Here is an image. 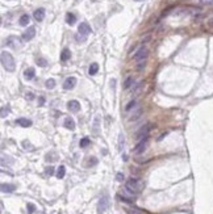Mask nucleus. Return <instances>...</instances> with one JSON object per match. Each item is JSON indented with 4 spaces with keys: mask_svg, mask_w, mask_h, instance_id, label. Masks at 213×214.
I'll list each match as a JSON object with an SVG mask.
<instances>
[{
    "mask_svg": "<svg viewBox=\"0 0 213 214\" xmlns=\"http://www.w3.org/2000/svg\"><path fill=\"white\" fill-rule=\"evenodd\" d=\"M99 120H100V117L97 116L95 118V123H93V131H95V134L99 133V130H97V127H99Z\"/></svg>",
    "mask_w": 213,
    "mask_h": 214,
    "instance_id": "nucleus-28",
    "label": "nucleus"
},
{
    "mask_svg": "<svg viewBox=\"0 0 213 214\" xmlns=\"http://www.w3.org/2000/svg\"><path fill=\"white\" fill-rule=\"evenodd\" d=\"M1 65H3L4 70L9 72L15 71V68H16V63H15L13 57L7 51H1Z\"/></svg>",
    "mask_w": 213,
    "mask_h": 214,
    "instance_id": "nucleus-2",
    "label": "nucleus"
},
{
    "mask_svg": "<svg viewBox=\"0 0 213 214\" xmlns=\"http://www.w3.org/2000/svg\"><path fill=\"white\" fill-rule=\"evenodd\" d=\"M136 1H144V0H136Z\"/></svg>",
    "mask_w": 213,
    "mask_h": 214,
    "instance_id": "nucleus-40",
    "label": "nucleus"
},
{
    "mask_svg": "<svg viewBox=\"0 0 213 214\" xmlns=\"http://www.w3.org/2000/svg\"><path fill=\"white\" fill-rule=\"evenodd\" d=\"M70 57H71V51H70L69 49H63L62 53H61V59H62L63 62H66L70 59Z\"/></svg>",
    "mask_w": 213,
    "mask_h": 214,
    "instance_id": "nucleus-18",
    "label": "nucleus"
},
{
    "mask_svg": "<svg viewBox=\"0 0 213 214\" xmlns=\"http://www.w3.org/2000/svg\"><path fill=\"white\" fill-rule=\"evenodd\" d=\"M150 129H151V125H150V123H146L145 126H142L141 129L137 131L136 138H137L138 141H141L142 138H145V137H149V131H150Z\"/></svg>",
    "mask_w": 213,
    "mask_h": 214,
    "instance_id": "nucleus-6",
    "label": "nucleus"
},
{
    "mask_svg": "<svg viewBox=\"0 0 213 214\" xmlns=\"http://www.w3.org/2000/svg\"><path fill=\"white\" fill-rule=\"evenodd\" d=\"M116 179H117L118 181H122V180H124V173H122V172H118L117 176H116Z\"/></svg>",
    "mask_w": 213,
    "mask_h": 214,
    "instance_id": "nucleus-33",
    "label": "nucleus"
},
{
    "mask_svg": "<svg viewBox=\"0 0 213 214\" xmlns=\"http://www.w3.org/2000/svg\"><path fill=\"white\" fill-rule=\"evenodd\" d=\"M65 127L66 129H70V130L75 129V122H74V120L70 118V117H67V118L65 120Z\"/></svg>",
    "mask_w": 213,
    "mask_h": 214,
    "instance_id": "nucleus-17",
    "label": "nucleus"
},
{
    "mask_svg": "<svg viewBox=\"0 0 213 214\" xmlns=\"http://www.w3.org/2000/svg\"><path fill=\"white\" fill-rule=\"evenodd\" d=\"M36 63L38 66H41V67H45V66H47V61H46V59H43V58H38L36 61Z\"/></svg>",
    "mask_w": 213,
    "mask_h": 214,
    "instance_id": "nucleus-25",
    "label": "nucleus"
},
{
    "mask_svg": "<svg viewBox=\"0 0 213 214\" xmlns=\"http://www.w3.org/2000/svg\"><path fill=\"white\" fill-rule=\"evenodd\" d=\"M33 17H34L36 21H42L43 17H45V9H43V8H38V9H36V11H34V13H33Z\"/></svg>",
    "mask_w": 213,
    "mask_h": 214,
    "instance_id": "nucleus-12",
    "label": "nucleus"
},
{
    "mask_svg": "<svg viewBox=\"0 0 213 214\" xmlns=\"http://www.w3.org/2000/svg\"><path fill=\"white\" fill-rule=\"evenodd\" d=\"M97 71H99V65H97V63H92V65L89 66V68H88V74L89 75H95V74H97Z\"/></svg>",
    "mask_w": 213,
    "mask_h": 214,
    "instance_id": "nucleus-21",
    "label": "nucleus"
},
{
    "mask_svg": "<svg viewBox=\"0 0 213 214\" xmlns=\"http://www.w3.org/2000/svg\"><path fill=\"white\" fill-rule=\"evenodd\" d=\"M59 214H61V213H59Z\"/></svg>",
    "mask_w": 213,
    "mask_h": 214,
    "instance_id": "nucleus-42",
    "label": "nucleus"
},
{
    "mask_svg": "<svg viewBox=\"0 0 213 214\" xmlns=\"http://www.w3.org/2000/svg\"><path fill=\"white\" fill-rule=\"evenodd\" d=\"M148 142H149V137H145V138H142L141 141H138V143H137V146L134 147V154H142L146 150V147H148Z\"/></svg>",
    "mask_w": 213,
    "mask_h": 214,
    "instance_id": "nucleus-5",
    "label": "nucleus"
},
{
    "mask_svg": "<svg viewBox=\"0 0 213 214\" xmlns=\"http://www.w3.org/2000/svg\"><path fill=\"white\" fill-rule=\"evenodd\" d=\"M23 146L25 147V149H32V146L29 145V142H26V141H24V142H23Z\"/></svg>",
    "mask_w": 213,
    "mask_h": 214,
    "instance_id": "nucleus-36",
    "label": "nucleus"
},
{
    "mask_svg": "<svg viewBox=\"0 0 213 214\" xmlns=\"http://www.w3.org/2000/svg\"><path fill=\"white\" fill-rule=\"evenodd\" d=\"M201 4H213V0H200Z\"/></svg>",
    "mask_w": 213,
    "mask_h": 214,
    "instance_id": "nucleus-37",
    "label": "nucleus"
},
{
    "mask_svg": "<svg viewBox=\"0 0 213 214\" xmlns=\"http://www.w3.org/2000/svg\"><path fill=\"white\" fill-rule=\"evenodd\" d=\"M96 163H97V159H96V158H92V159H89V165H95Z\"/></svg>",
    "mask_w": 213,
    "mask_h": 214,
    "instance_id": "nucleus-35",
    "label": "nucleus"
},
{
    "mask_svg": "<svg viewBox=\"0 0 213 214\" xmlns=\"http://www.w3.org/2000/svg\"><path fill=\"white\" fill-rule=\"evenodd\" d=\"M209 25H212V26H213V17L209 20Z\"/></svg>",
    "mask_w": 213,
    "mask_h": 214,
    "instance_id": "nucleus-39",
    "label": "nucleus"
},
{
    "mask_svg": "<svg viewBox=\"0 0 213 214\" xmlns=\"http://www.w3.org/2000/svg\"><path fill=\"white\" fill-rule=\"evenodd\" d=\"M26 209H28V213H29V214H33V213H34V210H36V206H34L33 204H28Z\"/></svg>",
    "mask_w": 213,
    "mask_h": 214,
    "instance_id": "nucleus-29",
    "label": "nucleus"
},
{
    "mask_svg": "<svg viewBox=\"0 0 213 214\" xmlns=\"http://www.w3.org/2000/svg\"><path fill=\"white\" fill-rule=\"evenodd\" d=\"M66 175V168H65V165H59V168L58 171H57V177L58 179H63Z\"/></svg>",
    "mask_w": 213,
    "mask_h": 214,
    "instance_id": "nucleus-22",
    "label": "nucleus"
},
{
    "mask_svg": "<svg viewBox=\"0 0 213 214\" xmlns=\"http://www.w3.org/2000/svg\"><path fill=\"white\" fill-rule=\"evenodd\" d=\"M141 114H142V109H141V108H138V109L136 110V113H134V114H132V116H130V121H136V120L138 118V117L141 116Z\"/></svg>",
    "mask_w": 213,
    "mask_h": 214,
    "instance_id": "nucleus-23",
    "label": "nucleus"
},
{
    "mask_svg": "<svg viewBox=\"0 0 213 214\" xmlns=\"http://www.w3.org/2000/svg\"><path fill=\"white\" fill-rule=\"evenodd\" d=\"M66 23L69 24V25H74L76 23V17L74 13H67V16H66Z\"/></svg>",
    "mask_w": 213,
    "mask_h": 214,
    "instance_id": "nucleus-19",
    "label": "nucleus"
},
{
    "mask_svg": "<svg viewBox=\"0 0 213 214\" xmlns=\"http://www.w3.org/2000/svg\"><path fill=\"white\" fill-rule=\"evenodd\" d=\"M125 189L132 195H138L144 189V183L137 177H130L125 184Z\"/></svg>",
    "mask_w": 213,
    "mask_h": 214,
    "instance_id": "nucleus-1",
    "label": "nucleus"
},
{
    "mask_svg": "<svg viewBox=\"0 0 213 214\" xmlns=\"http://www.w3.org/2000/svg\"><path fill=\"white\" fill-rule=\"evenodd\" d=\"M43 101H45V99H43V97H39V105H43Z\"/></svg>",
    "mask_w": 213,
    "mask_h": 214,
    "instance_id": "nucleus-38",
    "label": "nucleus"
},
{
    "mask_svg": "<svg viewBox=\"0 0 213 214\" xmlns=\"http://www.w3.org/2000/svg\"><path fill=\"white\" fill-rule=\"evenodd\" d=\"M108 206H109V196L103 195L97 204V214H104L105 210L108 209Z\"/></svg>",
    "mask_w": 213,
    "mask_h": 214,
    "instance_id": "nucleus-3",
    "label": "nucleus"
},
{
    "mask_svg": "<svg viewBox=\"0 0 213 214\" xmlns=\"http://www.w3.org/2000/svg\"><path fill=\"white\" fill-rule=\"evenodd\" d=\"M148 57H149V49L148 47H145V46H142V47H140L138 51L134 54V61L136 62H144Z\"/></svg>",
    "mask_w": 213,
    "mask_h": 214,
    "instance_id": "nucleus-4",
    "label": "nucleus"
},
{
    "mask_svg": "<svg viewBox=\"0 0 213 214\" xmlns=\"http://www.w3.org/2000/svg\"><path fill=\"white\" fill-rule=\"evenodd\" d=\"M39 214H43V213H39Z\"/></svg>",
    "mask_w": 213,
    "mask_h": 214,
    "instance_id": "nucleus-41",
    "label": "nucleus"
},
{
    "mask_svg": "<svg viewBox=\"0 0 213 214\" xmlns=\"http://www.w3.org/2000/svg\"><path fill=\"white\" fill-rule=\"evenodd\" d=\"M53 172H54V168H53V167H47V168L45 169V173L46 175H53Z\"/></svg>",
    "mask_w": 213,
    "mask_h": 214,
    "instance_id": "nucleus-31",
    "label": "nucleus"
},
{
    "mask_svg": "<svg viewBox=\"0 0 213 214\" xmlns=\"http://www.w3.org/2000/svg\"><path fill=\"white\" fill-rule=\"evenodd\" d=\"M5 45L8 46V47H12V49H17V47H20L21 46V41H20L17 37H8L5 41Z\"/></svg>",
    "mask_w": 213,
    "mask_h": 214,
    "instance_id": "nucleus-7",
    "label": "nucleus"
},
{
    "mask_svg": "<svg viewBox=\"0 0 213 214\" xmlns=\"http://www.w3.org/2000/svg\"><path fill=\"white\" fill-rule=\"evenodd\" d=\"M9 113V108H3V109H1V117H5V114H8Z\"/></svg>",
    "mask_w": 213,
    "mask_h": 214,
    "instance_id": "nucleus-32",
    "label": "nucleus"
},
{
    "mask_svg": "<svg viewBox=\"0 0 213 214\" xmlns=\"http://www.w3.org/2000/svg\"><path fill=\"white\" fill-rule=\"evenodd\" d=\"M15 189H16V185L13 184H1V192H4V193H11Z\"/></svg>",
    "mask_w": 213,
    "mask_h": 214,
    "instance_id": "nucleus-14",
    "label": "nucleus"
},
{
    "mask_svg": "<svg viewBox=\"0 0 213 214\" xmlns=\"http://www.w3.org/2000/svg\"><path fill=\"white\" fill-rule=\"evenodd\" d=\"M78 33H80V34H83V36H88L89 33H91V26H89L87 23L79 24V26H78Z\"/></svg>",
    "mask_w": 213,
    "mask_h": 214,
    "instance_id": "nucleus-9",
    "label": "nucleus"
},
{
    "mask_svg": "<svg viewBox=\"0 0 213 214\" xmlns=\"http://www.w3.org/2000/svg\"><path fill=\"white\" fill-rule=\"evenodd\" d=\"M34 36H36V28H34V26H29V28L23 33V39L24 41H30V39L34 38Z\"/></svg>",
    "mask_w": 213,
    "mask_h": 214,
    "instance_id": "nucleus-8",
    "label": "nucleus"
},
{
    "mask_svg": "<svg viewBox=\"0 0 213 214\" xmlns=\"http://www.w3.org/2000/svg\"><path fill=\"white\" fill-rule=\"evenodd\" d=\"M46 87L50 88V89L54 88V87H55V80H54V79H49V80L46 81Z\"/></svg>",
    "mask_w": 213,
    "mask_h": 214,
    "instance_id": "nucleus-27",
    "label": "nucleus"
},
{
    "mask_svg": "<svg viewBox=\"0 0 213 214\" xmlns=\"http://www.w3.org/2000/svg\"><path fill=\"white\" fill-rule=\"evenodd\" d=\"M67 108H69L70 112H74V113H76V112H79V109H80V104H79L76 100H71L67 103Z\"/></svg>",
    "mask_w": 213,
    "mask_h": 214,
    "instance_id": "nucleus-11",
    "label": "nucleus"
},
{
    "mask_svg": "<svg viewBox=\"0 0 213 214\" xmlns=\"http://www.w3.org/2000/svg\"><path fill=\"white\" fill-rule=\"evenodd\" d=\"M29 21H30V17L28 16V15H23V16L20 17V20H19V24L21 26H26L28 24H29Z\"/></svg>",
    "mask_w": 213,
    "mask_h": 214,
    "instance_id": "nucleus-20",
    "label": "nucleus"
},
{
    "mask_svg": "<svg viewBox=\"0 0 213 214\" xmlns=\"http://www.w3.org/2000/svg\"><path fill=\"white\" fill-rule=\"evenodd\" d=\"M133 83H134V79H133V78H128L126 80H125V83H124V85H122V87H124V89H128V88L130 87Z\"/></svg>",
    "mask_w": 213,
    "mask_h": 214,
    "instance_id": "nucleus-24",
    "label": "nucleus"
},
{
    "mask_svg": "<svg viewBox=\"0 0 213 214\" xmlns=\"http://www.w3.org/2000/svg\"><path fill=\"white\" fill-rule=\"evenodd\" d=\"M125 211H126V214H145L142 210L134 208V206H126V208H125Z\"/></svg>",
    "mask_w": 213,
    "mask_h": 214,
    "instance_id": "nucleus-16",
    "label": "nucleus"
},
{
    "mask_svg": "<svg viewBox=\"0 0 213 214\" xmlns=\"http://www.w3.org/2000/svg\"><path fill=\"white\" fill-rule=\"evenodd\" d=\"M134 107H136V101L133 100V101H132V103H130V104H129L128 107H126V112H129V110H130L132 108H134Z\"/></svg>",
    "mask_w": 213,
    "mask_h": 214,
    "instance_id": "nucleus-34",
    "label": "nucleus"
},
{
    "mask_svg": "<svg viewBox=\"0 0 213 214\" xmlns=\"http://www.w3.org/2000/svg\"><path fill=\"white\" fill-rule=\"evenodd\" d=\"M75 85H76V79L74 78V76L67 78L65 80V83H63V88H65V89H71V88H74Z\"/></svg>",
    "mask_w": 213,
    "mask_h": 214,
    "instance_id": "nucleus-10",
    "label": "nucleus"
},
{
    "mask_svg": "<svg viewBox=\"0 0 213 214\" xmlns=\"http://www.w3.org/2000/svg\"><path fill=\"white\" fill-rule=\"evenodd\" d=\"M34 75H36V71H34V68H32V67L24 71V76H25V79H28V80H32V79L34 78Z\"/></svg>",
    "mask_w": 213,
    "mask_h": 214,
    "instance_id": "nucleus-15",
    "label": "nucleus"
},
{
    "mask_svg": "<svg viewBox=\"0 0 213 214\" xmlns=\"http://www.w3.org/2000/svg\"><path fill=\"white\" fill-rule=\"evenodd\" d=\"M17 125H20V126L23 127H29L32 126V121L28 120V118H19V120H16Z\"/></svg>",
    "mask_w": 213,
    "mask_h": 214,
    "instance_id": "nucleus-13",
    "label": "nucleus"
},
{
    "mask_svg": "<svg viewBox=\"0 0 213 214\" xmlns=\"http://www.w3.org/2000/svg\"><path fill=\"white\" fill-rule=\"evenodd\" d=\"M79 145H80V147H87V146L89 145V138L84 137V138H83V139L80 141V143H79Z\"/></svg>",
    "mask_w": 213,
    "mask_h": 214,
    "instance_id": "nucleus-26",
    "label": "nucleus"
},
{
    "mask_svg": "<svg viewBox=\"0 0 213 214\" xmlns=\"http://www.w3.org/2000/svg\"><path fill=\"white\" fill-rule=\"evenodd\" d=\"M85 37H87V36H83V34H80V33H79V34H76V41H78V42H84Z\"/></svg>",
    "mask_w": 213,
    "mask_h": 214,
    "instance_id": "nucleus-30",
    "label": "nucleus"
}]
</instances>
